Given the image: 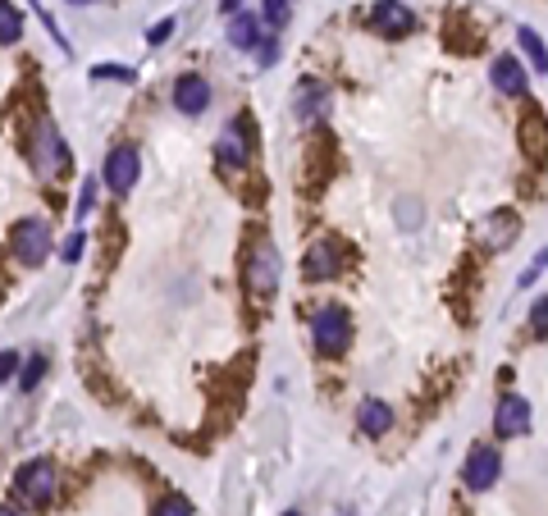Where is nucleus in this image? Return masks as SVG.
Returning a JSON list of instances; mask_svg holds the SVG:
<instances>
[{"label":"nucleus","instance_id":"0eeeda50","mask_svg":"<svg viewBox=\"0 0 548 516\" xmlns=\"http://www.w3.org/2000/svg\"><path fill=\"white\" fill-rule=\"evenodd\" d=\"M521 429H530V403L517 398V393H507V398L494 407V434L498 439H512Z\"/></svg>","mask_w":548,"mask_h":516},{"label":"nucleus","instance_id":"412c9836","mask_svg":"<svg viewBox=\"0 0 548 516\" xmlns=\"http://www.w3.org/2000/svg\"><path fill=\"white\" fill-rule=\"evenodd\" d=\"M530 329H535L539 338H548V297H539V302L530 306Z\"/></svg>","mask_w":548,"mask_h":516},{"label":"nucleus","instance_id":"423d86ee","mask_svg":"<svg viewBox=\"0 0 548 516\" xmlns=\"http://www.w3.org/2000/svg\"><path fill=\"white\" fill-rule=\"evenodd\" d=\"M498 470H502L498 448H476L471 457H466V466H461V480H466V489H471V494H485L498 480Z\"/></svg>","mask_w":548,"mask_h":516},{"label":"nucleus","instance_id":"2f4dec72","mask_svg":"<svg viewBox=\"0 0 548 516\" xmlns=\"http://www.w3.org/2000/svg\"><path fill=\"white\" fill-rule=\"evenodd\" d=\"M284 516H302V512H284Z\"/></svg>","mask_w":548,"mask_h":516},{"label":"nucleus","instance_id":"c756f323","mask_svg":"<svg viewBox=\"0 0 548 516\" xmlns=\"http://www.w3.org/2000/svg\"><path fill=\"white\" fill-rule=\"evenodd\" d=\"M220 5H224L228 14H238V5H243V0H220Z\"/></svg>","mask_w":548,"mask_h":516},{"label":"nucleus","instance_id":"39448f33","mask_svg":"<svg viewBox=\"0 0 548 516\" xmlns=\"http://www.w3.org/2000/svg\"><path fill=\"white\" fill-rule=\"evenodd\" d=\"M64 170H69L64 137L51 124H42V129H37V174H42V179H60Z\"/></svg>","mask_w":548,"mask_h":516},{"label":"nucleus","instance_id":"2eb2a0df","mask_svg":"<svg viewBox=\"0 0 548 516\" xmlns=\"http://www.w3.org/2000/svg\"><path fill=\"white\" fill-rule=\"evenodd\" d=\"M512 237H517V215H512V211H494V215L485 220V243H489L494 252H502Z\"/></svg>","mask_w":548,"mask_h":516},{"label":"nucleus","instance_id":"f3484780","mask_svg":"<svg viewBox=\"0 0 548 516\" xmlns=\"http://www.w3.org/2000/svg\"><path fill=\"white\" fill-rule=\"evenodd\" d=\"M394 425V412H388L379 398H370V403H361V429L370 434V439H379V434Z\"/></svg>","mask_w":548,"mask_h":516},{"label":"nucleus","instance_id":"f8f14e48","mask_svg":"<svg viewBox=\"0 0 548 516\" xmlns=\"http://www.w3.org/2000/svg\"><path fill=\"white\" fill-rule=\"evenodd\" d=\"M247 146H252L247 124H228V129L220 133V146H215V151H220L224 165H238V170H243V165H247Z\"/></svg>","mask_w":548,"mask_h":516},{"label":"nucleus","instance_id":"7ed1b4c3","mask_svg":"<svg viewBox=\"0 0 548 516\" xmlns=\"http://www.w3.org/2000/svg\"><path fill=\"white\" fill-rule=\"evenodd\" d=\"M19 494L28 498V503H51L55 498V462H46V457H37V462H28L23 470H19Z\"/></svg>","mask_w":548,"mask_h":516},{"label":"nucleus","instance_id":"9b49d317","mask_svg":"<svg viewBox=\"0 0 548 516\" xmlns=\"http://www.w3.org/2000/svg\"><path fill=\"white\" fill-rule=\"evenodd\" d=\"M343 265H338V247L334 243H311L306 247V261H302V274H306V279H334V274H338Z\"/></svg>","mask_w":548,"mask_h":516},{"label":"nucleus","instance_id":"aec40b11","mask_svg":"<svg viewBox=\"0 0 548 516\" xmlns=\"http://www.w3.org/2000/svg\"><path fill=\"white\" fill-rule=\"evenodd\" d=\"M42 375H46V356L42 352H37V356H28V362H23V375H19V388L28 393V388H37V384H42Z\"/></svg>","mask_w":548,"mask_h":516},{"label":"nucleus","instance_id":"473e14b6","mask_svg":"<svg viewBox=\"0 0 548 516\" xmlns=\"http://www.w3.org/2000/svg\"><path fill=\"white\" fill-rule=\"evenodd\" d=\"M73 5H87V0H73Z\"/></svg>","mask_w":548,"mask_h":516},{"label":"nucleus","instance_id":"7c9ffc66","mask_svg":"<svg viewBox=\"0 0 548 516\" xmlns=\"http://www.w3.org/2000/svg\"><path fill=\"white\" fill-rule=\"evenodd\" d=\"M0 516H14V512H10V507H0Z\"/></svg>","mask_w":548,"mask_h":516},{"label":"nucleus","instance_id":"20e7f679","mask_svg":"<svg viewBox=\"0 0 548 516\" xmlns=\"http://www.w3.org/2000/svg\"><path fill=\"white\" fill-rule=\"evenodd\" d=\"M46 252H51V229H46V220H23V224L14 229V256H19L23 265H42Z\"/></svg>","mask_w":548,"mask_h":516},{"label":"nucleus","instance_id":"bb28decb","mask_svg":"<svg viewBox=\"0 0 548 516\" xmlns=\"http://www.w3.org/2000/svg\"><path fill=\"white\" fill-rule=\"evenodd\" d=\"M14 370H19V352H0V384L14 379Z\"/></svg>","mask_w":548,"mask_h":516},{"label":"nucleus","instance_id":"f257e3e1","mask_svg":"<svg viewBox=\"0 0 548 516\" xmlns=\"http://www.w3.org/2000/svg\"><path fill=\"white\" fill-rule=\"evenodd\" d=\"M311 334H316V347L325 356H338L352 338V320H347V311L343 306H325L316 311V320H311Z\"/></svg>","mask_w":548,"mask_h":516},{"label":"nucleus","instance_id":"393cba45","mask_svg":"<svg viewBox=\"0 0 548 516\" xmlns=\"http://www.w3.org/2000/svg\"><path fill=\"white\" fill-rule=\"evenodd\" d=\"M83 243H87L83 233H69V237H64V252H60V256H64V261H78V256H83Z\"/></svg>","mask_w":548,"mask_h":516},{"label":"nucleus","instance_id":"f03ea898","mask_svg":"<svg viewBox=\"0 0 548 516\" xmlns=\"http://www.w3.org/2000/svg\"><path fill=\"white\" fill-rule=\"evenodd\" d=\"M274 284H279V252H274V243L256 237V247L247 256V288L256 297H265V293H274Z\"/></svg>","mask_w":548,"mask_h":516},{"label":"nucleus","instance_id":"9d476101","mask_svg":"<svg viewBox=\"0 0 548 516\" xmlns=\"http://www.w3.org/2000/svg\"><path fill=\"white\" fill-rule=\"evenodd\" d=\"M174 105L183 114H202L211 105V83H206L202 73H183L179 83H174Z\"/></svg>","mask_w":548,"mask_h":516},{"label":"nucleus","instance_id":"a211bd4d","mask_svg":"<svg viewBox=\"0 0 548 516\" xmlns=\"http://www.w3.org/2000/svg\"><path fill=\"white\" fill-rule=\"evenodd\" d=\"M23 37V19H19V10L10 5V0H0V46H14Z\"/></svg>","mask_w":548,"mask_h":516},{"label":"nucleus","instance_id":"ddd939ff","mask_svg":"<svg viewBox=\"0 0 548 516\" xmlns=\"http://www.w3.org/2000/svg\"><path fill=\"white\" fill-rule=\"evenodd\" d=\"M521 146H526V155H535V161L548 155V119L539 110H526V119H521Z\"/></svg>","mask_w":548,"mask_h":516},{"label":"nucleus","instance_id":"c85d7f7f","mask_svg":"<svg viewBox=\"0 0 548 516\" xmlns=\"http://www.w3.org/2000/svg\"><path fill=\"white\" fill-rule=\"evenodd\" d=\"M170 32H174V19H165V23H155V28H151V46H161V42H165V37H170Z\"/></svg>","mask_w":548,"mask_h":516},{"label":"nucleus","instance_id":"6ab92c4d","mask_svg":"<svg viewBox=\"0 0 548 516\" xmlns=\"http://www.w3.org/2000/svg\"><path fill=\"white\" fill-rule=\"evenodd\" d=\"M521 46H526V55H530V64H535L539 73H548V51H544V42H539V32H530V28H521Z\"/></svg>","mask_w":548,"mask_h":516},{"label":"nucleus","instance_id":"1a4fd4ad","mask_svg":"<svg viewBox=\"0 0 548 516\" xmlns=\"http://www.w3.org/2000/svg\"><path fill=\"white\" fill-rule=\"evenodd\" d=\"M370 23H375V32H384V37H403V32L416 28V14L403 5V0H379L375 14H370Z\"/></svg>","mask_w":548,"mask_h":516},{"label":"nucleus","instance_id":"4be33fe9","mask_svg":"<svg viewBox=\"0 0 548 516\" xmlns=\"http://www.w3.org/2000/svg\"><path fill=\"white\" fill-rule=\"evenodd\" d=\"M92 78H110V83H133V69H120V64H101V69H92Z\"/></svg>","mask_w":548,"mask_h":516},{"label":"nucleus","instance_id":"dca6fc26","mask_svg":"<svg viewBox=\"0 0 548 516\" xmlns=\"http://www.w3.org/2000/svg\"><path fill=\"white\" fill-rule=\"evenodd\" d=\"M228 42L238 46V51H256V42H261L256 19H252V14H243V10L233 14V19H228Z\"/></svg>","mask_w":548,"mask_h":516},{"label":"nucleus","instance_id":"5701e85b","mask_svg":"<svg viewBox=\"0 0 548 516\" xmlns=\"http://www.w3.org/2000/svg\"><path fill=\"white\" fill-rule=\"evenodd\" d=\"M265 19H270L274 28H284V23H288V0H265Z\"/></svg>","mask_w":548,"mask_h":516},{"label":"nucleus","instance_id":"b1692460","mask_svg":"<svg viewBox=\"0 0 548 516\" xmlns=\"http://www.w3.org/2000/svg\"><path fill=\"white\" fill-rule=\"evenodd\" d=\"M256 60L270 69L274 60H279V42H274V37H261V51H256Z\"/></svg>","mask_w":548,"mask_h":516},{"label":"nucleus","instance_id":"a878e982","mask_svg":"<svg viewBox=\"0 0 548 516\" xmlns=\"http://www.w3.org/2000/svg\"><path fill=\"white\" fill-rule=\"evenodd\" d=\"M155 516H192V512H187V503H183V498H165L161 507H155Z\"/></svg>","mask_w":548,"mask_h":516},{"label":"nucleus","instance_id":"6e6552de","mask_svg":"<svg viewBox=\"0 0 548 516\" xmlns=\"http://www.w3.org/2000/svg\"><path fill=\"white\" fill-rule=\"evenodd\" d=\"M137 170H142L137 151H133V146H114L110 161H105V183H110L114 192H129V187L137 183Z\"/></svg>","mask_w":548,"mask_h":516},{"label":"nucleus","instance_id":"cd10ccee","mask_svg":"<svg viewBox=\"0 0 548 516\" xmlns=\"http://www.w3.org/2000/svg\"><path fill=\"white\" fill-rule=\"evenodd\" d=\"M92 202H96V187H92V183H83V196H78V220H83V215L92 211Z\"/></svg>","mask_w":548,"mask_h":516},{"label":"nucleus","instance_id":"4468645a","mask_svg":"<svg viewBox=\"0 0 548 516\" xmlns=\"http://www.w3.org/2000/svg\"><path fill=\"white\" fill-rule=\"evenodd\" d=\"M494 83H498V92H507V96H521V92H526V69H521L512 55H498V60H494Z\"/></svg>","mask_w":548,"mask_h":516}]
</instances>
